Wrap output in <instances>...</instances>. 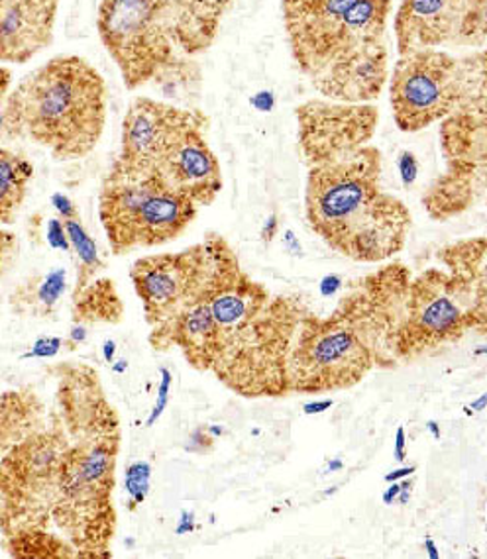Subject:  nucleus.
<instances>
[{
  "mask_svg": "<svg viewBox=\"0 0 487 559\" xmlns=\"http://www.w3.org/2000/svg\"><path fill=\"white\" fill-rule=\"evenodd\" d=\"M393 455L397 462H405V455H407V436H405V428L400 426L397 432H395V450Z\"/></svg>",
  "mask_w": 487,
  "mask_h": 559,
  "instance_id": "obj_39",
  "label": "nucleus"
},
{
  "mask_svg": "<svg viewBox=\"0 0 487 559\" xmlns=\"http://www.w3.org/2000/svg\"><path fill=\"white\" fill-rule=\"evenodd\" d=\"M295 120L302 159L312 165L371 144L380 110L373 103L311 98L295 108Z\"/></svg>",
  "mask_w": 487,
  "mask_h": 559,
  "instance_id": "obj_15",
  "label": "nucleus"
},
{
  "mask_svg": "<svg viewBox=\"0 0 487 559\" xmlns=\"http://www.w3.org/2000/svg\"><path fill=\"white\" fill-rule=\"evenodd\" d=\"M484 406H486V395H482L478 399V403L476 405H472V408H476V411H484Z\"/></svg>",
  "mask_w": 487,
  "mask_h": 559,
  "instance_id": "obj_51",
  "label": "nucleus"
},
{
  "mask_svg": "<svg viewBox=\"0 0 487 559\" xmlns=\"http://www.w3.org/2000/svg\"><path fill=\"white\" fill-rule=\"evenodd\" d=\"M205 134L206 130L187 132L154 169L169 189L183 194L197 206L215 203L225 187L223 167Z\"/></svg>",
  "mask_w": 487,
  "mask_h": 559,
  "instance_id": "obj_16",
  "label": "nucleus"
},
{
  "mask_svg": "<svg viewBox=\"0 0 487 559\" xmlns=\"http://www.w3.org/2000/svg\"><path fill=\"white\" fill-rule=\"evenodd\" d=\"M97 34L128 91L146 87L176 61L164 0H100Z\"/></svg>",
  "mask_w": 487,
  "mask_h": 559,
  "instance_id": "obj_11",
  "label": "nucleus"
},
{
  "mask_svg": "<svg viewBox=\"0 0 487 559\" xmlns=\"http://www.w3.org/2000/svg\"><path fill=\"white\" fill-rule=\"evenodd\" d=\"M7 550L12 558L20 559L79 558L71 542L49 531H24L7 536Z\"/></svg>",
  "mask_w": 487,
  "mask_h": 559,
  "instance_id": "obj_25",
  "label": "nucleus"
},
{
  "mask_svg": "<svg viewBox=\"0 0 487 559\" xmlns=\"http://www.w3.org/2000/svg\"><path fill=\"white\" fill-rule=\"evenodd\" d=\"M206 128L209 116L197 108L174 107L152 97H134L122 120L120 152L115 164L138 171H154L187 132Z\"/></svg>",
  "mask_w": 487,
  "mask_h": 559,
  "instance_id": "obj_14",
  "label": "nucleus"
},
{
  "mask_svg": "<svg viewBox=\"0 0 487 559\" xmlns=\"http://www.w3.org/2000/svg\"><path fill=\"white\" fill-rule=\"evenodd\" d=\"M391 347L388 310L368 285L329 319L302 314L287 359L289 393H329L358 385ZM395 359V357H393Z\"/></svg>",
  "mask_w": 487,
  "mask_h": 559,
  "instance_id": "obj_5",
  "label": "nucleus"
},
{
  "mask_svg": "<svg viewBox=\"0 0 487 559\" xmlns=\"http://www.w3.org/2000/svg\"><path fill=\"white\" fill-rule=\"evenodd\" d=\"M401 491V483L393 481L391 483L390 487L385 489V492H383V502L385 504H393V502L397 501V495H400Z\"/></svg>",
  "mask_w": 487,
  "mask_h": 559,
  "instance_id": "obj_43",
  "label": "nucleus"
},
{
  "mask_svg": "<svg viewBox=\"0 0 487 559\" xmlns=\"http://www.w3.org/2000/svg\"><path fill=\"white\" fill-rule=\"evenodd\" d=\"M215 445V438L209 432V428H197L193 430V435L189 436V442H187V452L193 453H206L213 450Z\"/></svg>",
  "mask_w": 487,
  "mask_h": 559,
  "instance_id": "obj_35",
  "label": "nucleus"
},
{
  "mask_svg": "<svg viewBox=\"0 0 487 559\" xmlns=\"http://www.w3.org/2000/svg\"><path fill=\"white\" fill-rule=\"evenodd\" d=\"M459 10L464 22L466 44L472 49L486 48L487 39V0H450Z\"/></svg>",
  "mask_w": 487,
  "mask_h": 559,
  "instance_id": "obj_28",
  "label": "nucleus"
},
{
  "mask_svg": "<svg viewBox=\"0 0 487 559\" xmlns=\"http://www.w3.org/2000/svg\"><path fill=\"white\" fill-rule=\"evenodd\" d=\"M61 0H0V66H26L51 48Z\"/></svg>",
  "mask_w": 487,
  "mask_h": 559,
  "instance_id": "obj_17",
  "label": "nucleus"
},
{
  "mask_svg": "<svg viewBox=\"0 0 487 559\" xmlns=\"http://www.w3.org/2000/svg\"><path fill=\"white\" fill-rule=\"evenodd\" d=\"M400 171L401 179H403V185H405V187H409V185L415 183L417 174H419V165H417L415 155L409 154V152H403V154H401Z\"/></svg>",
  "mask_w": 487,
  "mask_h": 559,
  "instance_id": "obj_36",
  "label": "nucleus"
},
{
  "mask_svg": "<svg viewBox=\"0 0 487 559\" xmlns=\"http://www.w3.org/2000/svg\"><path fill=\"white\" fill-rule=\"evenodd\" d=\"M150 479H152V465L147 462H134L127 469V479H124V489L130 499V511H136L142 502L146 501L150 492Z\"/></svg>",
  "mask_w": 487,
  "mask_h": 559,
  "instance_id": "obj_29",
  "label": "nucleus"
},
{
  "mask_svg": "<svg viewBox=\"0 0 487 559\" xmlns=\"http://www.w3.org/2000/svg\"><path fill=\"white\" fill-rule=\"evenodd\" d=\"M63 337L58 336H44L39 337L38 342H34V346L29 347L28 354H24L22 359H29V357H39V359H48V357L58 356L63 347Z\"/></svg>",
  "mask_w": 487,
  "mask_h": 559,
  "instance_id": "obj_32",
  "label": "nucleus"
},
{
  "mask_svg": "<svg viewBox=\"0 0 487 559\" xmlns=\"http://www.w3.org/2000/svg\"><path fill=\"white\" fill-rule=\"evenodd\" d=\"M150 344L157 352L179 347L189 366L195 367L197 371H211L218 349V330L205 297L174 319L154 326L150 332Z\"/></svg>",
  "mask_w": 487,
  "mask_h": 559,
  "instance_id": "obj_19",
  "label": "nucleus"
},
{
  "mask_svg": "<svg viewBox=\"0 0 487 559\" xmlns=\"http://www.w3.org/2000/svg\"><path fill=\"white\" fill-rule=\"evenodd\" d=\"M46 240L54 250L71 251L68 231H66L61 218H49L48 224H46Z\"/></svg>",
  "mask_w": 487,
  "mask_h": 559,
  "instance_id": "obj_33",
  "label": "nucleus"
},
{
  "mask_svg": "<svg viewBox=\"0 0 487 559\" xmlns=\"http://www.w3.org/2000/svg\"><path fill=\"white\" fill-rule=\"evenodd\" d=\"M85 337H87V330L83 329V326H75V329L71 330V342L73 344L85 342Z\"/></svg>",
  "mask_w": 487,
  "mask_h": 559,
  "instance_id": "obj_46",
  "label": "nucleus"
},
{
  "mask_svg": "<svg viewBox=\"0 0 487 559\" xmlns=\"http://www.w3.org/2000/svg\"><path fill=\"white\" fill-rule=\"evenodd\" d=\"M68 290V273L61 267L49 271L39 277H29L12 293L10 305L20 314L29 317H48L56 309L63 293Z\"/></svg>",
  "mask_w": 487,
  "mask_h": 559,
  "instance_id": "obj_23",
  "label": "nucleus"
},
{
  "mask_svg": "<svg viewBox=\"0 0 487 559\" xmlns=\"http://www.w3.org/2000/svg\"><path fill=\"white\" fill-rule=\"evenodd\" d=\"M338 469H342L341 460H332V462L329 463V472L334 473L338 472Z\"/></svg>",
  "mask_w": 487,
  "mask_h": 559,
  "instance_id": "obj_50",
  "label": "nucleus"
},
{
  "mask_svg": "<svg viewBox=\"0 0 487 559\" xmlns=\"http://www.w3.org/2000/svg\"><path fill=\"white\" fill-rule=\"evenodd\" d=\"M235 0H164L171 41L186 56H201L215 46Z\"/></svg>",
  "mask_w": 487,
  "mask_h": 559,
  "instance_id": "obj_20",
  "label": "nucleus"
},
{
  "mask_svg": "<svg viewBox=\"0 0 487 559\" xmlns=\"http://www.w3.org/2000/svg\"><path fill=\"white\" fill-rule=\"evenodd\" d=\"M225 241V238L211 234L205 241L187 250L152 253L132 263L130 281L152 329L205 297L206 285Z\"/></svg>",
  "mask_w": 487,
  "mask_h": 559,
  "instance_id": "obj_13",
  "label": "nucleus"
},
{
  "mask_svg": "<svg viewBox=\"0 0 487 559\" xmlns=\"http://www.w3.org/2000/svg\"><path fill=\"white\" fill-rule=\"evenodd\" d=\"M277 230H280V221H277L275 214H272V216L265 221V224H263L262 240L265 241V243H270V241L277 236Z\"/></svg>",
  "mask_w": 487,
  "mask_h": 559,
  "instance_id": "obj_41",
  "label": "nucleus"
},
{
  "mask_svg": "<svg viewBox=\"0 0 487 559\" xmlns=\"http://www.w3.org/2000/svg\"><path fill=\"white\" fill-rule=\"evenodd\" d=\"M468 83L466 56L417 49L397 56L388 78L391 115L401 132L417 134L459 107Z\"/></svg>",
  "mask_w": 487,
  "mask_h": 559,
  "instance_id": "obj_12",
  "label": "nucleus"
},
{
  "mask_svg": "<svg viewBox=\"0 0 487 559\" xmlns=\"http://www.w3.org/2000/svg\"><path fill=\"white\" fill-rule=\"evenodd\" d=\"M468 83L459 107L440 120L444 171L423 194L430 218L450 221L482 203L487 181L486 49L466 56Z\"/></svg>",
  "mask_w": 487,
  "mask_h": 559,
  "instance_id": "obj_6",
  "label": "nucleus"
},
{
  "mask_svg": "<svg viewBox=\"0 0 487 559\" xmlns=\"http://www.w3.org/2000/svg\"><path fill=\"white\" fill-rule=\"evenodd\" d=\"M199 206L169 189L154 171L110 165L98 193V218L115 255L177 240L195 223Z\"/></svg>",
  "mask_w": 487,
  "mask_h": 559,
  "instance_id": "obj_7",
  "label": "nucleus"
},
{
  "mask_svg": "<svg viewBox=\"0 0 487 559\" xmlns=\"http://www.w3.org/2000/svg\"><path fill=\"white\" fill-rule=\"evenodd\" d=\"M68 430L59 418L0 457V531H48L59 463L68 452Z\"/></svg>",
  "mask_w": 487,
  "mask_h": 559,
  "instance_id": "obj_10",
  "label": "nucleus"
},
{
  "mask_svg": "<svg viewBox=\"0 0 487 559\" xmlns=\"http://www.w3.org/2000/svg\"><path fill=\"white\" fill-rule=\"evenodd\" d=\"M41 428H46V408L34 391L0 395V457Z\"/></svg>",
  "mask_w": 487,
  "mask_h": 559,
  "instance_id": "obj_21",
  "label": "nucleus"
},
{
  "mask_svg": "<svg viewBox=\"0 0 487 559\" xmlns=\"http://www.w3.org/2000/svg\"><path fill=\"white\" fill-rule=\"evenodd\" d=\"M411 487H413V483L405 477V481H401V491L397 495V502L401 504H405V502H409L411 499Z\"/></svg>",
  "mask_w": 487,
  "mask_h": 559,
  "instance_id": "obj_44",
  "label": "nucleus"
},
{
  "mask_svg": "<svg viewBox=\"0 0 487 559\" xmlns=\"http://www.w3.org/2000/svg\"><path fill=\"white\" fill-rule=\"evenodd\" d=\"M51 204L58 211L61 221H69V218H79V209L75 203L69 199L68 194L56 193L51 197Z\"/></svg>",
  "mask_w": 487,
  "mask_h": 559,
  "instance_id": "obj_37",
  "label": "nucleus"
},
{
  "mask_svg": "<svg viewBox=\"0 0 487 559\" xmlns=\"http://www.w3.org/2000/svg\"><path fill=\"white\" fill-rule=\"evenodd\" d=\"M486 329V281H468L439 270L409 281L393 336L395 359H413L456 342L468 330Z\"/></svg>",
  "mask_w": 487,
  "mask_h": 559,
  "instance_id": "obj_9",
  "label": "nucleus"
},
{
  "mask_svg": "<svg viewBox=\"0 0 487 559\" xmlns=\"http://www.w3.org/2000/svg\"><path fill=\"white\" fill-rule=\"evenodd\" d=\"M397 56L427 48H468L464 22L450 0H401L393 14Z\"/></svg>",
  "mask_w": 487,
  "mask_h": 559,
  "instance_id": "obj_18",
  "label": "nucleus"
},
{
  "mask_svg": "<svg viewBox=\"0 0 487 559\" xmlns=\"http://www.w3.org/2000/svg\"><path fill=\"white\" fill-rule=\"evenodd\" d=\"M427 428H429L430 432H432V436H435L437 440H440V428L437 423H432V420H430L429 425H427Z\"/></svg>",
  "mask_w": 487,
  "mask_h": 559,
  "instance_id": "obj_49",
  "label": "nucleus"
},
{
  "mask_svg": "<svg viewBox=\"0 0 487 559\" xmlns=\"http://www.w3.org/2000/svg\"><path fill=\"white\" fill-rule=\"evenodd\" d=\"M14 85V73L7 66H0V140L7 138V103Z\"/></svg>",
  "mask_w": 487,
  "mask_h": 559,
  "instance_id": "obj_31",
  "label": "nucleus"
},
{
  "mask_svg": "<svg viewBox=\"0 0 487 559\" xmlns=\"http://www.w3.org/2000/svg\"><path fill=\"white\" fill-rule=\"evenodd\" d=\"M440 258L452 270V275L468 281H486V238L459 241L444 248Z\"/></svg>",
  "mask_w": 487,
  "mask_h": 559,
  "instance_id": "obj_27",
  "label": "nucleus"
},
{
  "mask_svg": "<svg viewBox=\"0 0 487 559\" xmlns=\"http://www.w3.org/2000/svg\"><path fill=\"white\" fill-rule=\"evenodd\" d=\"M302 314L301 305L270 297L242 324L218 337L211 371L238 395L289 393L287 359Z\"/></svg>",
  "mask_w": 487,
  "mask_h": 559,
  "instance_id": "obj_8",
  "label": "nucleus"
},
{
  "mask_svg": "<svg viewBox=\"0 0 487 559\" xmlns=\"http://www.w3.org/2000/svg\"><path fill=\"white\" fill-rule=\"evenodd\" d=\"M19 258V238L14 231L0 226V280L7 275L14 260Z\"/></svg>",
  "mask_w": 487,
  "mask_h": 559,
  "instance_id": "obj_30",
  "label": "nucleus"
},
{
  "mask_svg": "<svg viewBox=\"0 0 487 559\" xmlns=\"http://www.w3.org/2000/svg\"><path fill=\"white\" fill-rule=\"evenodd\" d=\"M331 406L332 399L312 401V403H307V405L302 406V413H305V415H321V413H326Z\"/></svg>",
  "mask_w": 487,
  "mask_h": 559,
  "instance_id": "obj_40",
  "label": "nucleus"
},
{
  "mask_svg": "<svg viewBox=\"0 0 487 559\" xmlns=\"http://www.w3.org/2000/svg\"><path fill=\"white\" fill-rule=\"evenodd\" d=\"M59 411L71 444L59 463L51 522L79 558H110L117 531L112 504L120 452L117 411L103 391L66 396L59 401Z\"/></svg>",
  "mask_w": 487,
  "mask_h": 559,
  "instance_id": "obj_3",
  "label": "nucleus"
},
{
  "mask_svg": "<svg viewBox=\"0 0 487 559\" xmlns=\"http://www.w3.org/2000/svg\"><path fill=\"white\" fill-rule=\"evenodd\" d=\"M162 373V383H159V389H157V401L156 406H154V411H152V416H150V420H147V425H154L156 423V418L162 416V413L166 411L167 403H169V389H171V373L167 371L166 367L159 371Z\"/></svg>",
  "mask_w": 487,
  "mask_h": 559,
  "instance_id": "obj_34",
  "label": "nucleus"
},
{
  "mask_svg": "<svg viewBox=\"0 0 487 559\" xmlns=\"http://www.w3.org/2000/svg\"><path fill=\"white\" fill-rule=\"evenodd\" d=\"M415 472H417V465H409V467H400V469H395V472L388 473V475H385V481H400V479H405V477H409V475H413V473Z\"/></svg>",
  "mask_w": 487,
  "mask_h": 559,
  "instance_id": "obj_42",
  "label": "nucleus"
},
{
  "mask_svg": "<svg viewBox=\"0 0 487 559\" xmlns=\"http://www.w3.org/2000/svg\"><path fill=\"white\" fill-rule=\"evenodd\" d=\"M305 216L332 250L361 263L400 253L411 228L409 209L381 189L373 144L307 165Z\"/></svg>",
  "mask_w": 487,
  "mask_h": 559,
  "instance_id": "obj_2",
  "label": "nucleus"
},
{
  "mask_svg": "<svg viewBox=\"0 0 487 559\" xmlns=\"http://www.w3.org/2000/svg\"><path fill=\"white\" fill-rule=\"evenodd\" d=\"M342 277L341 275H326L324 280L321 281V295L322 297H334L338 290L342 289Z\"/></svg>",
  "mask_w": 487,
  "mask_h": 559,
  "instance_id": "obj_38",
  "label": "nucleus"
},
{
  "mask_svg": "<svg viewBox=\"0 0 487 559\" xmlns=\"http://www.w3.org/2000/svg\"><path fill=\"white\" fill-rule=\"evenodd\" d=\"M124 317L122 300L112 280H95L73 295V320L78 324H118Z\"/></svg>",
  "mask_w": 487,
  "mask_h": 559,
  "instance_id": "obj_24",
  "label": "nucleus"
},
{
  "mask_svg": "<svg viewBox=\"0 0 487 559\" xmlns=\"http://www.w3.org/2000/svg\"><path fill=\"white\" fill-rule=\"evenodd\" d=\"M63 226L68 231L71 251H75L78 255V283L73 289V295H78L79 290L85 289L91 281L97 280L98 273L105 271L107 265L98 253L97 241L88 236V231L81 223V216L63 221Z\"/></svg>",
  "mask_w": 487,
  "mask_h": 559,
  "instance_id": "obj_26",
  "label": "nucleus"
},
{
  "mask_svg": "<svg viewBox=\"0 0 487 559\" xmlns=\"http://www.w3.org/2000/svg\"><path fill=\"white\" fill-rule=\"evenodd\" d=\"M425 550L429 554L430 559H440L439 548H437V544H435L432 538H427V540H425Z\"/></svg>",
  "mask_w": 487,
  "mask_h": 559,
  "instance_id": "obj_47",
  "label": "nucleus"
},
{
  "mask_svg": "<svg viewBox=\"0 0 487 559\" xmlns=\"http://www.w3.org/2000/svg\"><path fill=\"white\" fill-rule=\"evenodd\" d=\"M34 179V164L28 157L0 145V226L16 223Z\"/></svg>",
  "mask_w": 487,
  "mask_h": 559,
  "instance_id": "obj_22",
  "label": "nucleus"
},
{
  "mask_svg": "<svg viewBox=\"0 0 487 559\" xmlns=\"http://www.w3.org/2000/svg\"><path fill=\"white\" fill-rule=\"evenodd\" d=\"M285 243H287V248H289L293 253H301V246H299V241L295 240L292 230L285 231Z\"/></svg>",
  "mask_w": 487,
  "mask_h": 559,
  "instance_id": "obj_45",
  "label": "nucleus"
},
{
  "mask_svg": "<svg viewBox=\"0 0 487 559\" xmlns=\"http://www.w3.org/2000/svg\"><path fill=\"white\" fill-rule=\"evenodd\" d=\"M115 352H117V346H115V342H112V340H108L107 344H105V359H107V361H112V357H115Z\"/></svg>",
  "mask_w": 487,
  "mask_h": 559,
  "instance_id": "obj_48",
  "label": "nucleus"
},
{
  "mask_svg": "<svg viewBox=\"0 0 487 559\" xmlns=\"http://www.w3.org/2000/svg\"><path fill=\"white\" fill-rule=\"evenodd\" d=\"M107 81L81 56H56L12 85L7 138L29 140L58 162L95 152L107 126Z\"/></svg>",
  "mask_w": 487,
  "mask_h": 559,
  "instance_id": "obj_4",
  "label": "nucleus"
},
{
  "mask_svg": "<svg viewBox=\"0 0 487 559\" xmlns=\"http://www.w3.org/2000/svg\"><path fill=\"white\" fill-rule=\"evenodd\" d=\"M393 0H282L295 68L322 98L373 103L390 78Z\"/></svg>",
  "mask_w": 487,
  "mask_h": 559,
  "instance_id": "obj_1",
  "label": "nucleus"
}]
</instances>
